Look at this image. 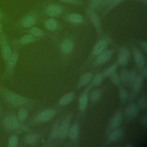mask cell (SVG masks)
<instances>
[{
    "instance_id": "obj_4",
    "label": "cell",
    "mask_w": 147,
    "mask_h": 147,
    "mask_svg": "<svg viewBox=\"0 0 147 147\" xmlns=\"http://www.w3.org/2000/svg\"><path fill=\"white\" fill-rule=\"evenodd\" d=\"M0 47L2 57L5 63H6L12 53V51L9 44L7 37L4 33H3L0 37Z\"/></svg>"
},
{
    "instance_id": "obj_23",
    "label": "cell",
    "mask_w": 147,
    "mask_h": 147,
    "mask_svg": "<svg viewBox=\"0 0 147 147\" xmlns=\"http://www.w3.org/2000/svg\"><path fill=\"white\" fill-rule=\"evenodd\" d=\"M74 98V95L72 92H69L63 95L59 100V104L61 106L66 105L72 102Z\"/></svg>"
},
{
    "instance_id": "obj_39",
    "label": "cell",
    "mask_w": 147,
    "mask_h": 147,
    "mask_svg": "<svg viewBox=\"0 0 147 147\" xmlns=\"http://www.w3.org/2000/svg\"><path fill=\"white\" fill-rule=\"evenodd\" d=\"M138 106L142 109L145 110L147 107V100L145 96H142L138 101Z\"/></svg>"
},
{
    "instance_id": "obj_12",
    "label": "cell",
    "mask_w": 147,
    "mask_h": 147,
    "mask_svg": "<svg viewBox=\"0 0 147 147\" xmlns=\"http://www.w3.org/2000/svg\"><path fill=\"white\" fill-rule=\"evenodd\" d=\"M108 46V42L106 40H102L98 41L94 47L92 53L94 56H98L105 51Z\"/></svg>"
},
{
    "instance_id": "obj_17",
    "label": "cell",
    "mask_w": 147,
    "mask_h": 147,
    "mask_svg": "<svg viewBox=\"0 0 147 147\" xmlns=\"http://www.w3.org/2000/svg\"><path fill=\"white\" fill-rule=\"evenodd\" d=\"M74 48L73 42L68 39L64 40L60 45L61 51L65 54H68L71 53Z\"/></svg>"
},
{
    "instance_id": "obj_31",
    "label": "cell",
    "mask_w": 147,
    "mask_h": 147,
    "mask_svg": "<svg viewBox=\"0 0 147 147\" xmlns=\"http://www.w3.org/2000/svg\"><path fill=\"white\" fill-rule=\"evenodd\" d=\"M125 0H111L107 6V8L106 9L105 11L104 12V14H106L107 13L110 11L113 8L124 1Z\"/></svg>"
},
{
    "instance_id": "obj_36",
    "label": "cell",
    "mask_w": 147,
    "mask_h": 147,
    "mask_svg": "<svg viewBox=\"0 0 147 147\" xmlns=\"http://www.w3.org/2000/svg\"><path fill=\"white\" fill-rule=\"evenodd\" d=\"M111 82L113 83V84H114L116 86H119L121 84V80L119 76V75L114 72L113 74H111L110 76H109Z\"/></svg>"
},
{
    "instance_id": "obj_32",
    "label": "cell",
    "mask_w": 147,
    "mask_h": 147,
    "mask_svg": "<svg viewBox=\"0 0 147 147\" xmlns=\"http://www.w3.org/2000/svg\"><path fill=\"white\" fill-rule=\"evenodd\" d=\"M29 32L30 34H31L34 37H41L44 34L43 31L41 29L36 26L31 27Z\"/></svg>"
},
{
    "instance_id": "obj_37",
    "label": "cell",
    "mask_w": 147,
    "mask_h": 147,
    "mask_svg": "<svg viewBox=\"0 0 147 147\" xmlns=\"http://www.w3.org/2000/svg\"><path fill=\"white\" fill-rule=\"evenodd\" d=\"M103 0H90L88 2L89 7L95 10L101 5Z\"/></svg>"
},
{
    "instance_id": "obj_18",
    "label": "cell",
    "mask_w": 147,
    "mask_h": 147,
    "mask_svg": "<svg viewBox=\"0 0 147 147\" xmlns=\"http://www.w3.org/2000/svg\"><path fill=\"white\" fill-rule=\"evenodd\" d=\"M79 127L78 124H74L71 127H69L68 136L71 140L73 141L76 140L79 137Z\"/></svg>"
},
{
    "instance_id": "obj_50",
    "label": "cell",
    "mask_w": 147,
    "mask_h": 147,
    "mask_svg": "<svg viewBox=\"0 0 147 147\" xmlns=\"http://www.w3.org/2000/svg\"><path fill=\"white\" fill-rule=\"evenodd\" d=\"M141 1H144L145 3L146 2V0H141Z\"/></svg>"
},
{
    "instance_id": "obj_6",
    "label": "cell",
    "mask_w": 147,
    "mask_h": 147,
    "mask_svg": "<svg viewBox=\"0 0 147 147\" xmlns=\"http://www.w3.org/2000/svg\"><path fill=\"white\" fill-rule=\"evenodd\" d=\"M71 121V115L67 116L59 124V138L60 139H64L68 136V133Z\"/></svg>"
},
{
    "instance_id": "obj_8",
    "label": "cell",
    "mask_w": 147,
    "mask_h": 147,
    "mask_svg": "<svg viewBox=\"0 0 147 147\" xmlns=\"http://www.w3.org/2000/svg\"><path fill=\"white\" fill-rule=\"evenodd\" d=\"M36 22V16L33 13H29L23 17L18 22V25L24 28L33 26Z\"/></svg>"
},
{
    "instance_id": "obj_13",
    "label": "cell",
    "mask_w": 147,
    "mask_h": 147,
    "mask_svg": "<svg viewBox=\"0 0 147 147\" xmlns=\"http://www.w3.org/2000/svg\"><path fill=\"white\" fill-rule=\"evenodd\" d=\"M143 83V76L141 75H137V77L134 81V82L132 83L133 88H132V92L131 95L133 97H135L136 95L140 91L142 84Z\"/></svg>"
},
{
    "instance_id": "obj_38",
    "label": "cell",
    "mask_w": 147,
    "mask_h": 147,
    "mask_svg": "<svg viewBox=\"0 0 147 147\" xmlns=\"http://www.w3.org/2000/svg\"><path fill=\"white\" fill-rule=\"evenodd\" d=\"M103 77L102 75L101 74H98L93 78L92 84L95 86H98L100 85L103 80Z\"/></svg>"
},
{
    "instance_id": "obj_27",
    "label": "cell",
    "mask_w": 147,
    "mask_h": 147,
    "mask_svg": "<svg viewBox=\"0 0 147 147\" xmlns=\"http://www.w3.org/2000/svg\"><path fill=\"white\" fill-rule=\"evenodd\" d=\"M117 67H118V63H114V64H112L111 66H110L108 68H107L106 69H105L103 71V73L102 74L103 77L105 78V77L109 76L111 74L115 72V70L117 68Z\"/></svg>"
},
{
    "instance_id": "obj_15",
    "label": "cell",
    "mask_w": 147,
    "mask_h": 147,
    "mask_svg": "<svg viewBox=\"0 0 147 147\" xmlns=\"http://www.w3.org/2000/svg\"><path fill=\"white\" fill-rule=\"evenodd\" d=\"M47 14L51 17H56L62 13V8L58 5L53 4L48 6L46 9Z\"/></svg>"
},
{
    "instance_id": "obj_46",
    "label": "cell",
    "mask_w": 147,
    "mask_h": 147,
    "mask_svg": "<svg viewBox=\"0 0 147 147\" xmlns=\"http://www.w3.org/2000/svg\"><path fill=\"white\" fill-rule=\"evenodd\" d=\"M3 33V25L1 23V21H0V37L1 36V35Z\"/></svg>"
},
{
    "instance_id": "obj_9",
    "label": "cell",
    "mask_w": 147,
    "mask_h": 147,
    "mask_svg": "<svg viewBox=\"0 0 147 147\" xmlns=\"http://www.w3.org/2000/svg\"><path fill=\"white\" fill-rule=\"evenodd\" d=\"M134 60L137 65L140 68H143L146 64V59L142 53L136 47H133L132 49Z\"/></svg>"
},
{
    "instance_id": "obj_48",
    "label": "cell",
    "mask_w": 147,
    "mask_h": 147,
    "mask_svg": "<svg viewBox=\"0 0 147 147\" xmlns=\"http://www.w3.org/2000/svg\"><path fill=\"white\" fill-rule=\"evenodd\" d=\"M125 146H126V147H131V146H132V145H129V144H126V145H125Z\"/></svg>"
},
{
    "instance_id": "obj_16",
    "label": "cell",
    "mask_w": 147,
    "mask_h": 147,
    "mask_svg": "<svg viewBox=\"0 0 147 147\" xmlns=\"http://www.w3.org/2000/svg\"><path fill=\"white\" fill-rule=\"evenodd\" d=\"M88 97L87 91H84L80 95L79 99V108L80 111H83L86 110L88 104Z\"/></svg>"
},
{
    "instance_id": "obj_35",
    "label": "cell",
    "mask_w": 147,
    "mask_h": 147,
    "mask_svg": "<svg viewBox=\"0 0 147 147\" xmlns=\"http://www.w3.org/2000/svg\"><path fill=\"white\" fill-rule=\"evenodd\" d=\"M101 95V91L99 89L94 90L91 94L90 98V100L92 102H95L99 99Z\"/></svg>"
},
{
    "instance_id": "obj_22",
    "label": "cell",
    "mask_w": 147,
    "mask_h": 147,
    "mask_svg": "<svg viewBox=\"0 0 147 147\" xmlns=\"http://www.w3.org/2000/svg\"><path fill=\"white\" fill-rule=\"evenodd\" d=\"M126 114L129 117H134L138 113V108L137 105L133 103L129 105L126 109Z\"/></svg>"
},
{
    "instance_id": "obj_34",
    "label": "cell",
    "mask_w": 147,
    "mask_h": 147,
    "mask_svg": "<svg viewBox=\"0 0 147 147\" xmlns=\"http://www.w3.org/2000/svg\"><path fill=\"white\" fill-rule=\"evenodd\" d=\"M18 140L16 136H11L8 140L7 146L8 147H16L18 145Z\"/></svg>"
},
{
    "instance_id": "obj_19",
    "label": "cell",
    "mask_w": 147,
    "mask_h": 147,
    "mask_svg": "<svg viewBox=\"0 0 147 147\" xmlns=\"http://www.w3.org/2000/svg\"><path fill=\"white\" fill-rule=\"evenodd\" d=\"M68 21L74 24H80L83 22V17L79 13H71L67 17Z\"/></svg>"
},
{
    "instance_id": "obj_44",
    "label": "cell",
    "mask_w": 147,
    "mask_h": 147,
    "mask_svg": "<svg viewBox=\"0 0 147 147\" xmlns=\"http://www.w3.org/2000/svg\"><path fill=\"white\" fill-rule=\"evenodd\" d=\"M141 123L142 124L145 126H147V117L146 116H145L142 119H141Z\"/></svg>"
},
{
    "instance_id": "obj_42",
    "label": "cell",
    "mask_w": 147,
    "mask_h": 147,
    "mask_svg": "<svg viewBox=\"0 0 147 147\" xmlns=\"http://www.w3.org/2000/svg\"><path fill=\"white\" fill-rule=\"evenodd\" d=\"M141 45L142 47V48L144 49V51L145 53L147 52V42L146 41H142L141 42Z\"/></svg>"
},
{
    "instance_id": "obj_49",
    "label": "cell",
    "mask_w": 147,
    "mask_h": 147,
    "mask_svg": "<svg viewBox=\"0 0 147 147\" xmlns=\"http://www.w3.org/2000/svg\"><path fill=\"white\" fill-rule=\"evenodd\" d=\"M2 108H1V107L0 106V115L2 114Z\"/></svg>"
},
{
    "instance_id": "obj_25",
    "label": "cell",
    "mask_w": 147,
    "mask_h": 147,
    "mask_svg": "<svg viewBox=\"0 0 147 147\" xmlns=\"http://www.w3.org/2000/svg\"><path fill=\"white\" fill-rule=\"evenodd\" d=\"M34 37H35L32 35L31 34H25L20 39L19 43L22 45L30 44L31 42H33L35 40Z\"/></svg>"
},
{
    "instance_id": "obj_41",
    "label": "cell",
    "mask_w": 147,
    "mask_h": 147,
    "mask_svg": "<svg viewBox=\"0 0 147 147\" xmlns=\"http://www.w3.org/2000/svg\"><path fill=\"white\" fill-rule=\"evenodd\" d=\"M62 2L72 4V5H80L81 2L78 0H59Z\"/></svg>"
},
{
    "instance_id": "obj_14",
    "label": "cell",
    "mask_w": 147,
    "mask_h": 147,
    "mask_svg": "<svg viewBox=\"0 0 147 147\" xmlns=\"http://www.w3.org/2000/svg\"><path fill=\"white\" fill-rule=\"evenodd\" d=\"M122 120V114L121 111H118L115 113L113 117L111 118L110 123L109 127L111 129H115L118 128V127L121 124Z\"/></svg>"
},
{
    "instance_id": "obj_29",
    "label": "cell",
    "mask_w": 147,
    "mask_h": 147,
    "mask_svg": "<svg viewBox=\"0 0 147 147\" xmlns=\"http://www.w3.org/2000/svg\"><path fill=\"white\" fill-rule=\"evenodd\" d=\"M119 96L123 102H125L129 98V94L127 90L122 86H120L119 88Z\"/></svg>"
},
{
    "instance_id": "obj_45",
    "label": "cell",
    "mask_w": 147,
    "mask_h": 147,
    "mask_svg": "<svg viewBox=\"0 0 147 147\" xmlns=\"http://www.w3.org/2000/svg\"><path fill=\"white\" fill-rule=\"evenodd\" d=\"M3 19H4V14L2 10L0 9V21L3 20Z\"/></svg>"
},
{
    "instance_id": "obj_21",
    "label": "cell",
    "mask_w": 147,
    "mask_h": 147,
    "mask_svg": "<svg viewBox=\"0 0 147 147\" xmlns=\"http://www.w3.org/2000/svg\"><path fill=\"white\" fill-rule=\"evenodd\" d=\"M39 137L38 136L36 133H29L27 134L25 138L24 141L26 144L29 145H33L37 143L38 141Z\"/></svg>"
},
{
    "instance_id": "obj_5",
    "label": "cell",
    "mask_w": 147,
    "mask_h": 147,
    "mask_svg": "<svg viewBox=\"0 0 147 147\" xmlns=\"http://www.w3.org/2000/svg\"><path fill=\"white\" fill-rule=\"evenodd\" d=\"M86 11L91 22L93 25L96 30L98 32V33H102V29L101 21L95 10L89 7H86Z\"/></svg>"
},
{
    "instance_id": "obj_1",
    "label": "cell",
    "mask_w": 147,
    "mask_h": 147,
    "mask_svg": "<svg viewBox=\"0 0 147 147\" xmlns=\"http://www.w3.org/2000/svg\"><path fill=\"white\" fill-rule=\"evenodd\" d=\"M0 95L7 103L15 107L24 106L30 103L28 98L10 90L1 84H0Z\"/></svg>"
},
{
    "instance_id": "obj_10",
    "label": "cell",
    "mask_w": 147,
    "mask_h": 147,
    "mask_svg": "<svg viewBox=\"0 0 147 147\" xmlns=\"http://www.w3.org/2000/svg\"><path fill=\"white\" fill-rule=\"evenodd\" d=\"M130 56L129 49L126 47H122L119 49L118 53V64L121 65L127 64Z\"/></svg>"
},
{
    "instance_id": "obj_26",
    "label": "cell",
    "mask_w": 147,
    "mask_h": 147,
    "mask_svg": "<svg viewBox=\"0 0 147 147\" xmlns=\"http://www.w3.org/2000/svg\"><path fill=\"white\" fill-rule=\"evenodd\" d=\"M45 26L48 30H53L57 28V22L54 18H49L46 21Z\"/></svg>"
},
{
    "instance_id": "obj_2",
    "label": "cell",
    "mask_w": 147,
    "mask_h": 147,
    "mask_svg": "<svg viewBox=\"0 0 147 147\" xmlns=\"http://www.w3.org/2000/svg\"><path fill=\"white\" fill-rule=\"evenodd\" d=\"M18 60V53L17 51L12 52L11 56L6 61V67L3 74L2 76V79H10L13 78L14 69Z\"/></svg>"
},
{
    "instance_id": "obj_43",
    "label": "cell",
    "mask_w": 147,
    "mask_h": 147,
    "mask_svg": "<svg viewBox=\"0 0 147 147\" xmlns=\"http://www.w3.org/2000/svg\"><path fill=\"white\" fill-rule=\"evenodd\" d=\"M142 76L145 79H146V77H147V68L145 67H144L142 68Z\"/></svg>"
},
{
    "instance_id": "obj_7",
    "label": "cell",
    "mask_w": 147,
    "mask_h": 147,
    "mask_svg": "<svg viewBox=\"0 0 147 147\" xmlns=\"http://www.w3.org/2000/svg\"><path fill=\"white\" fill-rule=\"evenodd\" d=\"M56 111L51 109H48L41 111L36 116L35 121L37 122H47L52 119L55 115Z\"/></svg>"
},
{
    "instance_id": "obj_33",
    "label": "cell",
    "mask_w": 147,
    "mask_h": 147,
    "mask_svg": "<svg viewBox=\"0 0 147 147\" xmlns=\"http://www.w3.org/2000/svg\"><path fill=\"white\" fill-rule=\"evenodd\" d=\"M121 82H122L123 83L126 84L128 83V78H129V71L126 69H123L119 75Z\"/></svg>"
},
{
    "instance_id": "obj_40",
    "label": "cell",
    "mask_w": 147,
    "mask_h": 147,
    "mask_svg": "<svg viewBox=\"0 0 147 147\" xmlns=\"http://www.w3.org/2000/svg\"><path fill=\"white\" fill-rule=\"evenodd\" d=\"M137 77L136 72L135 70H133L130 72H129V78H128V83L132 84V83L135 80Z\"/></svg>"
},
{
    "instance_id": "obj_24",
    "label": "cell",
    "mask_w": 147,
    "mask_h": 147,
    "mask_svg": "<svg viewBox=\"0 0 147 147\" xmlns=\"http://www.w3.org/2000/svg\"><path fill=\"white\" fill-rule=\"evenodd\" d=\"M92 79V74L91 72H87L83 74L80 78L78 87L79 88L80 87H82L86 84H87L88 83H89Z\"/></svg>"
},
{
    "instance_id": "obj_11",
    "label": "cell",
    "mask_w": 147,
    "mask_h": 147,
    "mask_svg": "<svg viewBox=\"0 0 147 147\" xmlns=\"http://www.w3.org/2000/svg\"><path fill=\"white\" fill-rule=\"evenodd\" d=\"M113 54V52L112 50H105L97 56V57L94 63V65L97 66L106 63L111 57Z\"/></svg>"
},
{
    "instance_id": "obj_3",
    "label": "cell",
    "mask_w": 147,
    "mask_h": 147,
    "mask_svg": "<svg viewBox=\"0 0 147 147\" xmlns=\"http://www.w3.org/2000/svg\"><path fill=\"white\" fill-rule=\"evenodd\" d=\"M20 121L18 119L17 117L14 114H8L6 115L2 121V125L6 130L14 131L19 128Z\"/></svg>"
},
{
    "instance_id": "obj_47",
    "label": "cell",
    "mask_w": 147,
    "mask_h": 147,
    "mask_svg": "<svg viewBox=\"0 0 147 147\" xmlns=\"http://www.w3.org/2000/svg\"><path fill=\"white\" fill-rule=\"evenodd\" d=\"M111 0H103L102 2L104 3V5H106V4H108Z\"/></svg>"
},
{
    "instance_id": "obj_30",
    "label": "cell",
    "mask_w": 147,
    "mask_h": 147,
    "mask_svg": "<svg viewBox=\"0 0 147 147\" xmlns=\"http://www.w3.org/2000/svg\"><path fill=\"white\" fill-rule=\"evenodd\" d=\"M59 124L57 123H55L50 133L49 137L51 140H55L59 137Z\"/></svg>"
},
{
    "instance_id": "obj_28",
    "label": "cell",
    "mask_w": 147,
    "mask_h": 147,
    "mask_svg": "<svg viewBox=\"0 0 147 147\" xmlns=\"http://www.w3.org/2000/svg\"><path fill=\"white\" fill-rule=\"evenodd\" d=\"M28 115V113L27 110L25 108H21L17 114V118L20 122H24L26 120Z\"/></svg>"
},
{
    "instance_id": "obj_20",
    "label": "cell",
    "mask_w": 147,
    "mask_h": 147,
    "mask_svg": "<svg viewBox=\"0 0 147 147\" xmlns=\"http://www.w3.org/2000/svg\"><path fill=\"white\" fill-rule=\"evenodd\" d=\"M123 130L122 129H115L109 136L107 141L109 142H114L118 140L123 134Z\"/></svg>"
}]
</instances>
